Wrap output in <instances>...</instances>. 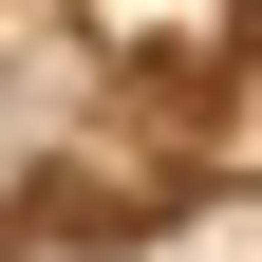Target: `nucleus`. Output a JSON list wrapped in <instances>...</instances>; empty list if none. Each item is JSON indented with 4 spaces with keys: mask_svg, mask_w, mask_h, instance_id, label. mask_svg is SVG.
I'll use <instances>...</instances> for the list:
<instances>
[{
    "mask_svg": "<svg viewBox=\"0 0 262 262\" xmlns=\"http://www.w3.org/2000/svg\"><path fill=\"white\" fill-rule=\"evenodd\" d=\"M75 38L113 56V75H150V94H206V75H244L262 0H75Z\"/></svg>",
    "mask_w": 262,
    "mask_h": 262,
    "instance_id": "f257e3e1",
    "label": "nucleus"
}]
</instances>
